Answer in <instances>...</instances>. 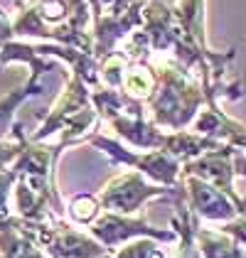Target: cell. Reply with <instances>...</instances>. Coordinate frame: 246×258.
Here are the masks:
<instances>
[{
  "mask_svg": "<svg viewBox=\"0 0 246 258\" xmlns=\"http://www.w3.org/2000/svg\"><path fill=\"white\" fill-rule=\"evenodd\" d=\"M91 22L89 0H25L13 13L15 37L57 42L86 52H94Z\"/></svg>",
  "mask_w": 246,
  "mask_h": 258,
  "instance_id": "obj_1",
  "label": "cell"
},
{
  "mask_svg": "<svg viewBox=\"0 0 246 258\" xmlns=\"http://www.w3.org/2000/svg\"><path fill=\"white\" fill-rule=\"evenodd\" d=\"M72 145H74L72 140L64 138H59L57 143L27 138L22 155L13 162L18 170L15 204L22 219L42 221V219L64 214V204L54 184V167L59 162L61 153Z\"/></svg>",
  "mask_w": 246,
  "mask_h": 258,
  "instance_id": "obj_2",
  "label": "cell"
},
{
  "mask_svg": "<svg viewBox=\"0 0 246 258\" xmlns=\"http://www.w3.org/2000/svg\"><path fill=\"white\" fill-rule=\"evenodd\" d=\"M158 72V89L145 101L150 108V120L167 131H184L200 116V108L209 103L202 81L192 79L180 61L172 59L155 67Z\"/></svg>",
  "mask_w": 246,
  "mask_h": 258,
  "instance_id": "obj_3",
  "label": "cell"
},
{
  "mask_svg": "<svg viewBox=\"0 0 246 258\" xmlns=\"http://www.w3.org/2000/svg\"><path fill=\"white\" fill-rule=\"evenodd\" d=\"M99 118L101 116L91 101L89 84L82 77L72 74L52 108L47 111V116L42 118L40 128L30 133V140H47L52 133H61V138L77 145L84 143L86 136H91L89 131L99 123Z\"/></svg>",
  "mask_w": 246,
  "mask_h": 258,
  "instance_id": "obj_4",
  "label": "cell"
},
{
  "mask_svg": "<svg viewBox=\"0 0 246 258\" xmlns=\"http://www.w3.org/2000/svg\"><path fill=\"white\" fill-rule=\"evenodd\" d=\"M84 143H89L96 150L106 153L113 162H123L131 170L143 172L145 177L158 182V184H165V187H177L180 184L177 179L182 177V162L177 158H172L170 153H165V150H138L136 153V150H128L126 145H121L118 140L101 136V133L86 136Z\"/></svg>",
  "mask_w": 246,
  "mask_h": 258,
  "instance_id": "obj_5",
  "label": "cell"
},
{
  "mask_svg": "<svg viewBox=\"0 0 246 258\" xmlns=\"http://www.w3.org/2000/svg\"><path fill=\"white\" fill-rule=\"evenodd\" d=\"M182 175H195V177H202L205 182L214 184L217 189H222L224 195L234 199L241 217H246V199L239 197L234 189V177H246V155L241 153V148L222 143L217 150H209L200 158L184 162Z\"/></svg>",
  "mask_w": 246,
  "mask_h": 258,
  "instance_id": "obj_6",
  "label": "cell"
},
{
  "mask_svg": "<svg viewBox=\"0 0 246 258\" xmlns=\"http://www.w3.org/2000/svg\"><path fill=\"white\" fill-rule=\"evenodd\" d=\"M177 187H165V184H150L145 179L143 172L131 170L116 175L106 182L101 189V207L106 212H116V214H136L148 199L153 197H175Z\"/></svg>",
  "mask_w": 246,
  "mask_h": 258,
  "instance_id": "obj_7",
  "label": "cell"
},
{
  "mask_svg": "<svg viewBox=\"0 0 246 258\" xmlns=\"http://www.w3.org/2000/svg\"><path fill=\"white\" fill-rule=\"evenodd\" d=\"M89 231L96 241H101L108 248V253H113L116 246L128 243L131 238H155L160 243H170V241L180 238L177 231H172V229H155L145 219H138L133 214H116V212H103L89 226Z\"/></svg>",
  "mask_w": 246,
  "mask_h": 258,
  "instance_id": "obj_8",
  "label": "cell"
},
{
  "mask_svg": "<svg viewBox=\"0 0 246 258\" xmlns=\"http://www.w3.org/2000/svg\"><path fill=\"white\" fill-rule=\"evenodd\" d=\"M182 195L184 202L190 204V209L197 214L200 219L207 221H231V219L241 217L239 207L234 204V199L224 195L222 189H217L214 184L205 182L202 177H195V175H182Z\"/></svg>",
  "mask_w": 246,
  "mask_h": 258,
  "instance_id": "obj_9",
  "label": "cell"
},
{
  "mask_svg": "<svg viewBox=\"0 0 246 258\" xmlns=\"http://www.w3.org/2000/svg\"><path fill=\"white\" fill-rule=\"evenodd\" d=\"M195 133L231 145L241 133H246V125H241L239 120L229 118L224 111H219L217 101H209L205 106V111H200V116L195 118Z\"/></svg>",
  "mask_w": 246,
  "mask_h": 258,
  "instance_id": "obj_10",
  "label": "cell"
},
{
  "mask_svg": "<svg viewBox=\"0 0 246 258\" xmlns=\"http://www.w3.org/2000/svg\"><path fill=\"white\" fill-rule=\"evenodd\" d=\"M195 241H197L202 258H246L244 246L224 231H212V229L200 226L195 234Z\"/></svg>",
  "mask_w": 246,
  "mask_h": 258,
  "instance_id": "obj_11",
  "label": "cell"
},
{
  "mask_svg": "<svg viewBox=\"0 0 246 258\" xmlns=\"http://www.w3.org/2000/svg\"><path fill=\"white\" fill-rule=\"evenodd\" d=\"M158 89V72L148 61H131L123 77L121 91H126L131 99L148 101Z\"/></svg>",
  "mask_w": 246,
  "mask_h": 258,
  "instance_id": "obj_12",
  "label": "cell"
},
{
  "mask_svg": "<svg viewBox=\"0 0 246 258\" xmlns=\"http://www.w3.org/2000/svg\"><path fill=\"white\" fill-rule=\"evenodd\" d=\"M101 199L94 195H77L67 204V217L77 226H91L96 219L101 217Z\"/></svg>",
  "mask_w": 246,
  "mask_h": 258,
  "instance_id": "obj_13",
  "label": "cell"
},
{
  "mask_svg": "<svg viewBox=\"0 0 246 258\" xmlns=\"http://www.w3.org/2000/svg\"><path fill=\"white\" fill-rule=\"evenodd\" d=\"M108 258H167V253L155 243V238H133L131 243H126V248Z\"/></svg>",
  "mask_w": 246,
  "mask_h": 258,
  "instance_id": "obj_14",
  "label": "cell"
},
{
  "mask_svg": "<svg viewBox=\"0 0 246 258\" xmlns=\"http://www.w3.org/2000/svg\"><path fill=\"white\" fill-rule=\"evenodd\" d=\"M15 184H18V170H15V165L0 170V219L10 217L8 214V199L15 192Z\"/></svg>",
  "mask_w": 246,
  "mask_h": 258,
  "instance_id": "obj_15",
  "label": "cell"
},
{
  "mask_svg": "<svg viewBox=\"0 0 246 258\" xmlns=\"http://www.w3.org/2000/svg\"><path fill=\"white\" fill-rule=\"evenodd\" d=\"M25 143L27 140H8V138H0V170L10 167L15 160L22 155L25 150Z\"/></svg>",
  "mask_w": 246,
  "mask_h": 258,
  "instance_id": "obj_16",
  "label": "cell"
},
{
  "mask_svg": "<svg viewBox=\"0 0 246 258\" xmlns=\"http://www.w3.org/2000/svg\"><path fill=\"white\" fill-rule=\"evenodd\" d=\"M219 231L234 236L241 246H246V217H236V219H231V221H224Z\"/></svg>",
  "mask_w": 246,
  "mask_h": 258,
  "instance_id": "obj_17",
  "label": "cell"
},
{
  "mask_svg": "<svg viewBox=\"0 0 246 258\" xmlns=\"http://www.w3.org/2000/svg\"><path fill=\"white\" fill-rule=\"evenodd\" d=\"M15 40V30H13V15H8L3 8H0V44Z\"/></svg>",
  "mask_w": 246,
  "mask_h": 258,
  "instance_id": "obj_18",
  "label": "cell"
},
{
  "mask_svg": "<svg viewBox=\"0 0 246 258\" xmlns=\"http://www.w3.org/2000/svg\"><path fill=\"white\" fill-rule=\"evenodd\" d=\"M0 258H5V256H3V253H0Z\"/></svg>",
  "mask_w": 246,
  "mask_h": 258,
  "instance_id": "obj_19",
  "label": "cell"
}]
</instances>
